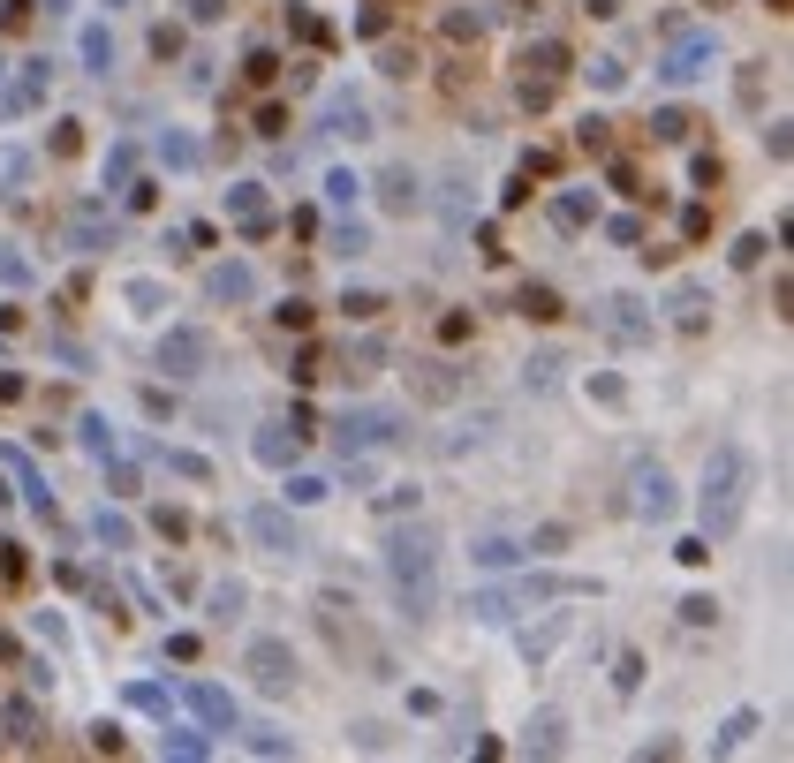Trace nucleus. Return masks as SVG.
Returning a JSON list of instances; mask_svg holds the SVG:
<instances>
[{"label":"nucleus","instance_id":"obj_1","mask_svg":"<svg viewBox=\"0 0 794 763\" xmlns=\"http://www.w3.org/2000/svg\"><path fill=\"white\" fill-rule=\"evenodd\" d=\"M749 454L742 446H719L711 454V469H704V529L711 537H734L742 529V507H749Z\"/></svg>","mask_w":794,"mask_h":763},{"label":"nucleus","instance_id":"obj_2","mask_svg":"<svg viewBox=\"0 0 794 763\" xmlns=\"http://www.w3.org/2000/svg\"><path fill=\"white\" fill-rule=\"evenodd\" d=\"M394 590H401V605H409L416 620L439 605V537L432 529H401L394 537Z\"/></svg>","mask_w":794,"mask_h":763},{"label":"nucleus","instance_id":"obj_3","mask_svg":"<svg viewBox=\"0 0 794 763\" xmlns=\"http://www.w3.org/2000/svg\"><path fill=\"white\" fill-rule=\"evenodd\" d=\"M250 673H258L265 688H288V680H295V658H288V643H250Z\"/></svg>","mask_w":794,"mask_h":763},{"label":"nucleus","instance_id":"obj_4","mask_svg":"<svg viewBox=\"0 0 794 763\" xmlns=\"http://www.w3.org/2000/svg\"><path fill=\"white\" fill-rule=\"evenodd\" d=\"M250 537H258V544H273V552H295V537H288V522H280V514H273V507H258V514H250Z\"/></svg>","mask_w":794,"mask_h":763},{"label":"nucleus","instance_id":"obj_5","mask_svg":"<svg viewBox=\"0 0 794 763\" xmlns=\"http://www.w3.org/2000/svg\"><path fill=\"white\" fill-rule=\"evenodd\" d=\"M636 507L651 514V522H658L666 507H674V499H666V476H658V469H643V476H636Z\"/></svg>","mask_w":794,"mask_h":763},{"label":"nucleus","instance_id":"obj_6","mask_svg":"<svg viewBox=\"0 0 794 763\" xmlns=\"http://www.w3.org/2000/svg\"><path fill=\"white\" fill-rule=\"evenodd\" d=\"M190 703H197V718H205V726H235V703H227L220 688H197Z\"/></svg>","mask_w":794,"mask_h":763},{"label":"nucleus","instance_id":"obj_7","mask_svg":"<svg viewBox=\"0 0 794 763\" xmlns=\"http://www.w3.org/2000/svg\"><path fill=\"white\" fill-rule=\"evenodd\" d=\"M167 363H205V333H174L167 340Z\"/></svg>","mask_w":794,"mask_h":763},{"label":"nucleus","instance_id":"obj_8","mask_svg":"<svg viewBox=\"0 0 794 763\" xmlns=\"http://www.w3.org/2000/svg\"><path fill=\"white\" fill-rule=\"evenodd\" d=\"M704 53H711V38H689V46L674 53V68H666V76H696V61H704Z\"/></svg>","mask_w":794,"mask_h":763}]
</instances>
